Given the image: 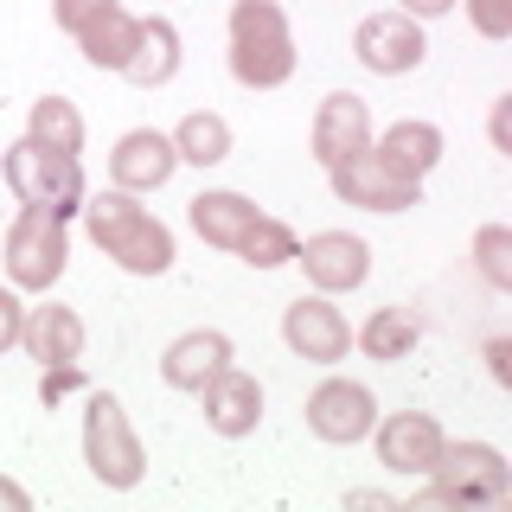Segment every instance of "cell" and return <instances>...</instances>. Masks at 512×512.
Returning <instances> with one entry per match:
<instances>
[{
    "label": "cell",
    "instance_id": "83f0119b",
    "mask_svg": "<svg viewBox=\"0 0 512 512\" xmlns=\"http://www.w3.org/2000/svg\"><path fill=\"white\" fill-rule=\"evenodd\" d=\"M109 7H122V0H52V20L77 39V32H84L96 13H109Z\"/></svg>",
    "mask_w": 512,
    "mask_h": 512
},
{
    "label": "cell",
    "instance_id": "8992f818",
    "mask_svg": "<svg viewBox=\"0 0 512 512\" xmlns=\"http://www.w3.org/2000/svg\"><path fill=\"white\" fill-rule=\"evenodd\" d=\"M506 487H512V474L493 442H442L436 468L423 474L429 506H493V500H506Z\"/></svg>",
    "mask_w": 512,
    "mask_h": 512
},
{
    "label": "cell",
    "instance_id": "d6a6232c",
    "mask_svg": "<svg viewBox=\"0 0 512 512\" xmlns=\"http://www.w3.org/2000/svg\"><path fill=\"white\" fill-rule=\"evenodd\" d=\"M0 506H7V512H32V493L20 487V480H7V474H0Z\"/></svg>",
    "mask_w": 512,
    "mask_h": 512
},
{
    "label": "cell",
    "instance_id": "8fae6325",
    "mask_svg": "<svg viewBox=\"0 0 512 512\" xmlns=\"http://www.w3.org/2000/svg\"><path fill=\"white\" fill-rule=\"evenodd\" d=\"M295 263L308 269L314 295H352L365 276H372V244L352 231H314L308 244L295 250Z\"/></svg>",
    "mask_w": 512,
    "mask_h": 512
},
{
    "label": "cell",
    "instance_id": "4fadbf2b",
    "mask_svg": "<svg viewBox=\"0 0 512 512\" xmlns=\"http://www.w3.org/2000/svg\"><path fill=\"white\" fill-rule=\"evenodd\" d=\"M199 404H205V429H212V436L244 442V436H256V423H263V384L250 372H237V365H224L218 378H205Z\"/></svg>",
    "mask_w": 512,
    "mask_h": 512
},
{
    "label": "cell",
    "instance_id": "6da1fadb",
    "mask_svg": "<svg viewBox=\"0 0 512 512\" xmlns=\"http://www.w3.org/2000/svg\"><path fill=\"white\" fill-rule=\"evenodd\" d=\"M77 218H84L90 244L103 250L116 269H128V276H167L173 269V231L141 205V192H122V186L84 192Z\"/></svg>",
    "mask_w": 512,
    "mask_h": 512
},
{
    "label": "cell",
    "instance_id": "5b68a950",
    "mask_svg": "<svg viewBox=\"0 0 512 512\" xmlns=\"http://www.w3.org/2000/svg\"><path fill=\"white\" fill-rule=\"evenodd\" d=\"M84 461H90V474L103 480L109 493L141 487V474H148V448H141L135 429H128L122 397H109V391L84 397Z\"/></svg>",
    "mask_w": 512,
    "mask_h": 512
},
{
    "label": "cell",
    "instance_id": "d4e9b609",
    "mask_svg": "<svg viewBox=\"0 0 512 512\" xmlns=\"http://www.w3.org/2000/svg\"><path fill=\"white\" fill-rule=\"evenodd\" d=\"M295 250H301V237L288 231L282 218L256 212V224H250V231H244V244H237L231 256H244L250 269H282V263H295Z\"/></svg>",
    "mask_w": 512,
    "mask_h": 512
},
{
    "label": "cell",
    "instance_id": "ffe728a7",
    "mask_svg": "<svg viewBox=\"0 0 512 512\" xmlns=\"http://www.w3.org/2000/svg\"><path fill=\"white\" fill-rule=\"evenodd\" d=\"M186 218H192V231H199L212 250H237L244 231L256 224V205L244 199V192H199Z\"/></svg>",
    "mask_w": 512,
    "mask_h": 512
},
{
    "label": "cell",
    "instance_id": "9a60e30c",
    "mask_svg": "<svg viewBox=\"0 0 512 512\" xmlns=\"http://www.w3.org/2000/svg\"><path fill=\"white\" fill-rule=\"evenodd\" d=\"M173 167H180V154H173V135H160V128H128L109 154V180L122 192H160Z\"/></svg>",
    "mask_w": 512,
    "mask_h": 512
},
{
    "label": "cell",
    "instance_id": "30bf717a",
    "mask_svg": "<svg viewBox=\"0 0 512 512\" xmlns=\"http://www.w3.org/2000/svg\"><path fill=\"white\" fill-rule=\"evenodd\" d=\"M372 442H378V461L391 474H410V480H423L429 468H436V455H442V423L429 410H391V416H378L372 423Z\"/></svg>",
    "mask_w": 512,
    "mask_h": 512
},
{
    "label": "cell",
    "instance_id": "2e32d148",
    "mask_svg": "<svg viewBox=\"0 0 512 512\" xmlns=\"http://www.w3.org/2000/svg\"><path fill=\"white\" fill-rule=\"evenodd\" d=\"M224 365H231V333L218 327H199V333H180L167 352H160V378L173 384V391H205V378H218Z\"/></svg>",
    "mask_w": 512,
    "mask_h": 512
},
{
    "label": "cell",
    "instance_id": "52a82bcc",
    "mask_svg": "<svg viewBox=\"0 0 512 512\" xmlns=\"http://www.w3.org/2000/svg\"><path fill=\"white\" fill-rule=\"evenodd\" d=\"M327 180H333V199L359 205V212H410V205H423V180L391 173L372 148L340 160V167H327Z\"/></svg>",
    "mask_w": 512,
    "mask_h": 512
},
{
    "label": "cell",
    "instance_id": "e0dca14e",
    "mask_svg": "<svg viewBox=\"0 0 512 512\" xmlns=\"http://www.w3.org/2000/svg\"><path fill=\"white\" fill-rule=\"evenodd\" d=\"M20 346L39 365H77L84 359V314L64 308V301H45V308H26Z\"/></svg>",
    "mask_w": 512,
    "mask_h": 512
},
{
    "label": "cell",
    "instance_id": "4316f807",
    "mask_svg": "<svg viewBox=\"0 0 512 512\" xmlns=\"http://www.w3.org/2000/svg\"><path fill=\"white\" fill-rule=\"evenodd\" d=\"M461 7H468V20H474V32L480 39H512V0H461Z\"/></svg>",
    "mask_w": 512,
    "mask_h": 512
},
{
    "label": "cell",
    "instance_id": "f546056e",
    "mask_svg": "<svg viewBox=\"0 0 512 512\" xmlns=\"http://www.w3.org/2000/svg\"><path fill=\"white\" fill-rule=\"evenodd\" d=\"M71 384H84V372L77 365H45V378H39V391H45V404H58Z\"/></svg>",
    "mask_w": 512,
    "mask_h": 512
},
{
    "label": "cell",
    "instance_id": "7a4b0ae2",
    "mask_svg": "<svg viewBox=\"0 0 512 512\" xmlns=\"http://www.w3.org/2000/svg\"><path fill=\"white\" fill-rule=\"evenodd\" d=\"M231 77L244 90H282L295 77V32L282 0H237L231 7Z\"/></svg>",
    "mask_w": 512,
    "mask_h": 512
},
{
    "label": "cell",
    "instance_id": "484cf974",
    "mask_svg": "<svg viewBox=\"0 0 512 512\" xmlns=\"http://www.w3.org/2000/svg\"><path fill=\"white\" fill-rule=\"evenodd\" d=\"M474 269H480V282H487L493 295L512 288V231L506 224H480L474 231Z\"/></svg>",
    "mask_w": 512,
    "mask_h": 512
},
{
    "label": "cell",
    "instance_id": "277c9868",
    "mask_svg": "<svg viewBox=\"0 0 512 512\" xmlns=\"http://www.w3.org/2000/svg\"><path fill=\"white\" fill-rule=\"evenodd\" d=\"M0 256H7V282L20 295H52V282L71 263V237H64V218L45 212V205H20V218L0 237Z\"/></svg>",
    "mask_w": 512,
    "mask_h": 512
},
{
    "label": "cell",
    "instance_id": "7402d4cb",
    "mask_svg": "<svg viewBox=\"0 0 512 512\" xmlns=\"http://www.w3.org/2000/svg\"><path fill=\"white\" fill-rule=\"evenodd\" d=\"M352 340H359V352H365V359H378V365H397V359H410V352H416V340H423V327H416V314H410V308H378V314L365 320L359 333H352Z\"/></svg>",
    "mask_w": 512,
    "mask_h": 512
},
{
    "label": "cell",
    "instance_id": "44dd1931",
    "mask_svg": "<svg viewBox=\"0 0 512 512\" xmlns=\"http://www.w3.org/2000/svg\"><path fill=\"white\" fill-rule=\"evenodd\" d=\"M135 32L141 20L128 7H109V13H96V20L77 32V52H84L96 71H128V52H135Z\"/></svg>",
    "mask_w": 512,
    "mask_h": 512
},
{
    "label": "cell",
    "instance_id": "836d02e7",
    "mask_svg": "<svg viewBox=\"0 0 512 512\" xmlns=\"http://www.w3.org/2000/svg\"><path fill=\"white\" fill-rule=\"evenodd\" d=\"M346 506L359 512V506H397V500H391V493H372V487H359V493H346Z\"/></svg>",
    "mask_w": 512,
    "mask_h": 512
},
{
    "label": "cell",
    "instance_id": "603a6c76",
    "mask_svg": "<svg viewBox=\"0 0 512 512\" xmlns=\"http://www.w3.org/2000/svg\"><path fill=\"white\" fill-rule=\"evenodd\" d=\"M173 154H180L186 167H218V160H231V122L212 116V109H192V116H180V128H173Z\"/></svg>",
    "mask_w": 512,
    "mask_h": 512
},
{
    "label": "cell",
    "instance_id": "9c48e42d",
    "mask_svg": "<svg viewBox=\"0 0 512 512\" xmlns=\"http://www.w3.org/2000/svg\"><path fill=\"white\" fill-rule=\"evenodd\" d=\"M352 58L365 64V71L378 77H404L416 64L429 58V39H423V20H410V13H372V20H359L352 32Z\"/></svg>",
    "mask_w": 512,
    "mask_h": 512
},
{
    "label": "cell",
    "instance_id": "d6986e66",
    "mask_svg": "<svg viewBox=\"0 0 512 512\" xmlns=\"http://www.w3.org/2000/svg\"><path fill=\"white\" fill-rule=\"evenodd\" d=\"M128 84H141V90H160V84H173L180 77V26L173 20H141L135 32V52H128Z\"/></svg>",
    "mask_w": 512,
    "mask_h": 512
},
{
    "label": "cell",
    "instance_id": "4dcf8cb0",
    "mask_svg": "<svg viewBox=\"0 0 512 512\" xmlns=\"http://www.w3.org/2000/svg\"><path fill=\"white\" fill-rule=\"evenodd\" d=\"M506 359H512V346L493 333V340H487V372H493V384H512V365Z\"/></svg>",
    "mask_w": 512,
    "mask_h": 512
},
{
    "label": "cell",
    "instance_id": "ba28073f",
    "mask_svg": "<svg viewBox=\"0 0 512 512\" xmlns=\"http://www.w3.org/2000/svg\"><path fill=\"white\" fill-rule=\"evenodd\" d=\"M282 340L308 365H340L352 352V320L333 308V295H301L282 308Z\"/></svg>",
    "mask_w": 512,
    "mask_h": 512
},
{
    "label": "cell",
    "instance_id": "7c38bea8",
    "mask_svg": "<svg viewBox=\"0 0 512 512\" xmlns=\"http://www.w3.org/2000/svg\"><path fill=\"white\" fill-rule=\"evenodd\" d=\"M372 423H378V397L365 391V384H352V378L314 384V397H308V429H314L320 442H333V448L365 442V436H372Z\"/></svg>",
    "mask_w": 512,
    "mask_h": 512
},
{
    "label": "cell",
    "instance_id": "f1b7e54d",
    "mask_svg": "<svg viewBox=\"0 0 512 512\" xmlns=\"http://www.w3.org/2000/svg\"><path fill=\"white\" fill-rule=\"evenodd\" d=\"M20 327H26V301H20V288H0V352L20 346Z\"/></svg>",
    "mask_w": 512,
    "mask_h": 512
},
{
    "label": "cell",
    "instance_id": "cb8c5ba5",
    "mask_svg": "<svg viewBox=\"0 0 512 512\" xmlns=\"http://www.w3.org/2000/svg\"><path fill=\"white\" fill-rule=\"evenodd\" d=\"M26 135L58 148V154H84V116H77L71 96H39L32 116H26Z\"/></svg>",
    "mask_w": 512,
    "mask_h": 512
},
{
    "label": "cell",
    "instance_id": "3957f363",
    "mask_svg": "<svg viewBox=\"0 0 512 512\" xmlns=\"http://www.w3.org/2000/svg\"><path fill=\"white\" fill-rule=\"evenodd\" d=\"M7 186H13V199L20 205H45V212H58V218H77V205H84V160L77 154H58V148H45V141H32L20 135L7 148Z\"/></svg>",
    "mask_w": 512,
    "mask_h": 512
},
{
    "label": "cell",
    "instance_id": "ac0fdd59",
    "mask_svg": "<svg viewBox=\"0 0 512 512\" xmlns=\"http://www.w3.org/2000/svg\"><path fill=\"white\" fill-rule=\"evenodd\" d=\"M442 128L436 122H391L384 135L372 141V154L384 160L391 173H404V180H429V173L442 167Z\"/></svg>",
    "mask_w": 512,
    "mask_h": 512
},
{
    "label": "cell",
    "instance_id": "1f68e13d",
    "mask_svg": "<svg viewBox=\"0 0 512 512\" xmlns=\"http://www.w3.org/2000/svg\"><path fill=\"white\" fill-rule=\"evenodd\" d=\"M397 13H410V20H442V13H455V0H404Z\"/></svg>",
    "mask_w": 512,
    "mask_h": 512
},
{
    "label": "cell",
    "instance_id": "e575fe53",
    "mask_svg": "<svg viewBox=\"0 0 512 512\" xmlns=\"http://www.w3.org/2000/svg\"><path fill=\"white\" fill-rule=\"evenodd\" d=\"M493 148H506V96L493 103Z\"/></svg>",
    "mask_w": 512,
    "mask_h": 512
},
{
    "label": "cell",
    "instance_id": "5bb4252c",
    "mask_svg": "<svg viewBox=\"0 0 512 512\" xmlns=\"http://www.w3.org/2000/svg\"><path fill=\"white\" fill-rule=\"evenodd\" d=\"M308 141H314V160H320V167H340V160L365 154V148H372V109H365V96L333 90L327 103H320Z\"/></svg>",
    "mask_w": 512,
    "mask_h": 512
}]
</instances>
